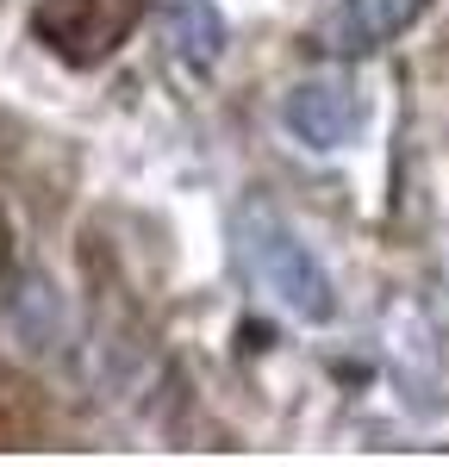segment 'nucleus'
Segmentation results:
<instances>
[{"label":"nucleus","instance_id":"20e7f679","mask_svg":"<svg viewBox=\"0 0 449 467\" xmlns=\"http://www.w3.org/2000/svg\"><path fill=\"white\" fill-rule=\"evenodd\" d=\"M418 13H424V0H337L318 19V44L337 57H369L381 44H393Z\"/></svg>","mask_w":449,"mask_h":467},{"label":"nucleus","instance_id":"423d86ee","mask_svg":"<svg viewBox=\"0 0 449 467\" xmlns=\"http://www.w3.org/2000/svg\"><path fill=\"white\" fill-rule=\"evenodd\" d=\"M162 32L175 44L182 69L193 75H213L224 57V19L213 0H162Z\"/></svg>","mask_w":449,"mask_h":467},{"label":"nucleus","instance_id":"39448f33","mask_svg":"<svg viewBox=\"0 0 449 467\" xmlns=\"http://www.w3.org/2000/svg\"><path fill=\"white\" fill-rule=\"evenodd\" d=\"M0 318L13 330V343L26 349V356H50L63 337H69V306H63V293L50 287L44 275H19L6 299H0Z\"/></svg>","mask_w":449,"mask_h":467},{"label":"nucleus","instance_id":"7ed1b4c3","mask_svg":"<svg viewBox=\"0 0 449 467\" xmlns=\"http://www.w3.org/2000/svg\"><path fill=\"white\" fill-rule=\"evenodd\" d=\"M138 19H144V0H44L32 32L69 69H94L138 32Z\"/></svg>","mask_w":449,"mask_h":467},{"label":"nucleus","instance_id":"f03ea898","mask_svg":"<svg viewBox=\"0 0 449 467\" xmlns=\"http://www.w3.org/2000/svg\"><path fill=\"white\" fill-rule=\"evenodd\" d=\"M281 131L306 156H337L369 131V100L350 69H312L281 94Z\"/></svg>","mask_w":449,"mask_h":467},{"label":"nucleus","instance_id":"f257e3e1","mask_svg":"<svg viewBox=\"0 0 449 467\" xmlns=\"http://www.w3.org/2000/svg\"><path fill=\"white\" fill-rule=\"evenodd\" d=\"M237 262H244L250 287H256L281 318L312 324V330L337 324V287H331V275H325V262L312 255V244H306L275 206L250 200V206L237 213Z\"/></svg>","mask_w":449,"mask_h":467}]
</instances>
